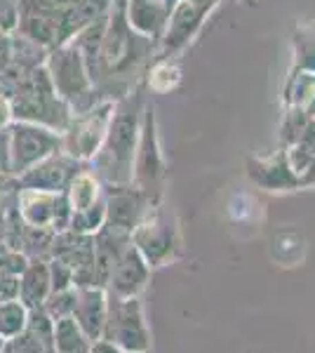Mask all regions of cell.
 <instances>
[{
  "label": "cell",
  "instance_id": "obj_1",
  "mask_svg": "<svg viewBox=\"0 0 315 353\" xmlns=\"http://www.w3.org/2000/svg\"><path fill=\"white\" fill-rule=\"evenodd\" d=\"M153 52H158V45L136 33L123 12L111 10L92 76V85L101 99L118 101L130 94Z\"/></svg>",
  "mask_w": 315,
  "mask_h": 353
},
{
  "label": "cell",
  "instance_id": "obj_2",
  "mask_svg": "<svg viewBox=\"0 0 315 353\" xmlns=\"http://www.w3.org/2000/svg\"><path fill=\"white\" fill-rule=\"evenodd\" d=\"M146 94L136 85L130 94L116 101L106 139L96 156L90 161V170L99 176L104 186H123L134 179V158L141 134V116H144Z\"/></svg>",
  "mask_w": 315,
  "mask_h": 353
},
{
  "label": "cell",
  "instance_id": "obj_3",
  "mask_svg": "<svg viewBox=\"0 0 315 353\" xmlns=\"http://www.w3.org/2000/svg\"><path fill=\"white\" fill-rule=\"evenodd\" d=\"M12 104L14 121L38 123L45 128H52L64 134L66 128L73 121L71 106L57 94L52 78L48 73V66H38L31 73H26L19 83L8 92Z\"/></svg>",
  "mask_w": 315,
  "mask_h": 353
},
{
  "label": "cell",
  "instance_id": "obj_4",
  "mask_svg": "<svg viewBox=\"0 0 315 353\" xmlns=\"http://www.w3.org/2000/svg\"><path fill=\"white\" fill-rule=\"evenodd\" d=\"M45 66H48L57 94L71 106L73 116H80V113L92 109L94 104L104 101L94 90L92 76H90V68L85 64L83 54L71 41L50 50Z\"/></svg>",
  "mask_w": 315,
  "mask_h": 353
},
{
  "label": "cell",
  "instance_id": "obj_5",
  "mask_svg": "<svg viewBox=\"0 0 315 353\" xmlns=\"http://www.w3.org/2000/svg\"><path fill=\"white\" fill-rule=\"evenodd\" d=\"M132 245L148 261L151 269L167 266L179 254V226L163 203L153 205L132 233Z\"/></svg>",
  "mask_w": 315,
  "mask_h": 353
},
{
  "label": "cell",
  "instance_id": "obj_6",
  "mask_svg": "<svg viewBox=\"0 0 315 353\" xmlns=\"http://www.w3.org/2000/svg\"><path fill=\"white\" fill-rule=\"evenodd\" d=\"M101 337L118 344L125 353L151 349V332L146 325L141 297H113V294H108L106 323Z\"/></svg>",
  "mask_w": 315,
  "mask_h": 353
},
{
  "label": "cell",
  "instance_id": "obj_7",
  "mask_svg": "<svg viewBox=\"0 0 315 353\" xmlns=\"http://www.w3.org/2000/svg\"><path fill=\"white\" fill-rule=\"evenodd\" d=\"M163 179H165V158L158 139L156 106L146 101L144 116H141V134L134 158V179L132 184L146 191L153 201H163Z\"/></svg>",
  "mask_w": 315,
  "mask_h": 353
},
{
  "label": "cell",
  "instance_id": "obj_8",
  "mask_svg": "<svg viewBox=\"0 0 315 353\" xmlns=\"http://www.w3.org/2000/svg\"><path fill=\"white\" fill-rule=\"evenodd\" d=\"M113 111H116V101L104 99L99 104H94L90 111L73 116L71 125L61 134L64 137L61 149L80 163H90L96 156V151L101 149V144H104Z\"/></svg>",
  "mask_w": 315,
  "mask_h": 353
},
{
  "label": "cell",
  "instance_id": "obj_9",
  "mask_svg": "<svg viewBox=\"0 0 315 353\" xmlns=\"http://www.w3.org/2000/svg\"><path fill=\"white\" fill-rule=\"evenodd\" d=\"M64 137L52 128L38 123L14 121L10 125V151H12V176L24 174L43 158L61 149Z\"/></svg>",
  "mask_w": 315,
  "mask_h": 353
},
{
  "label": "cell",
  "instance_id": "obj_10",
  "mask_svg": "<svg viewBox=\"0 0 315 353\" xmlns=\"http://www.w3.org/2000/svg\"><path fill=\"white\" fill-rule=\"evenodd\" d=\"M216 3L219 0H179L172 8L163 41L158 45V59H172L176 52H181L198 36Z\"/></svg>",
  "mask_w": 315,
  "mask_h": 353
},
{
  "label": "cell",
  "instance_id": "obj_11",
  "mask_svg": "<svg viewBox=\"0 0 315 353\" xmlns=\"http://www.w3.org/2000/svg\"><path fill=\"white\" fill-rule=\"evenodd\" d=\"M163 201H153L146 191H141L134 184L123 186H106V224L104 229L118 233L123 238H130L141 219L148 214L153 205Z\"/></svg>",
  "mask_w": 315,
  "mask_h": 353
},
{
  "label": "cell",
  "instance_id": "obj_12",
  "mask_svg": "<svg viewBox=\"0 0 315 353\" xmlns=\"http://www.w3.org/2000/svg\"><path fill=\"white\" fill-rule=\"evenodd\" d=\"M85 163L68 156L64 149H59L52 156L43 158L33 168H28L24 174L17 176V189H36L48 193H61L68 189L71 179Z\"/></svg>",
  "mask_w": 315,
  "mask_h": 353
},
{
  "label": "cell",
  "instance_id": "obj_13",
  "mask_svg": "<svg viewBox=\"0 0 315 353\" xmlns=\"http://www.w3.org/2000/svg\"><path fill=\"white\" fill-rule=\"evenodd\" d=\"M247 176L259 189L271 191V193L301 189V179H299V174L294 172V168H292L285 146L268 153V156H250Z\"/></svg>",
  "mask_w": 315,
  "mask_h": 353
},
{
  "label": "cell",
  "instance_id": "obj_14",
  "mask_svg": "<svg viewBox=\"0 0 315 353\" xmlns=\"http://www.w3.org/2000/svg\"><path fill=\"white\" fill-rule=\"evenodd\" d=\"M151 271L153 269L148 266V261L130 243L113 264L104 290L113 297H141V292L151 281Z\"/></svg>",
  "mask_w": 315,
  "mask_h": 353
},
{
  "label": "cell",
  "instance_id": "obj_15",
  "mask_svg": "<svg viewBox=\"0 0 315 353\" xmlns=\"http://www.w3.org/2000/svg\"><path fill=\"white\" fill-rule=\"evenodd\" d=\"M170 12L172 10L165 0H128V8H125L123 14L136 33L160 45Z\"/></svg>",
  "mask_w": 315,
  "mask_h": 353
},
{
  "label": "cell",
  "instance_id": "obj_16",
  "mask_svg": "<svg viewBox=\"0 0 315 353\" xmlns=\"http://www.w3.org/2000/svg\"><path fill=\"white\" fill-rule=\"evenodd\" d=\"M106 309H108V294L104 288L88 285L78 288L76 309H73V318L90 339H99L104 332L106 323Z\"/></svg>",
  "mask_w": 315,
  "mask_h": 353
},
{
  "label": "cell",
  "instance_id": "obj_17",
  "mask_svg": "<svg viewBox=\"0 0 315 353\" xmlns=\"http://www.w3.org/2000/svg\"><path fill=\"white\" fill-rule=\"evenodd\" d=\"M111 10H113V0H73L64 12H61L59 43L57 45L73 41L85 26H90L92 21L101 19V17L111 14Z\"/></svg>",
  "mask_w": 315,
  "mask_h": 353
},
{
  "label": "cell",
  "instance_id": "obj_18",
  "mask_svg": "<svg viewBox=\"0 0 315 353\" xmlns=\"http://www.w3.org/2000/svg\"><path fill=\"white\" fill-rule=\"evenodd\" d=\"M50 292H52V281H50L48 259H31L19 276V292H17V297L24 301L28 311H33L43 309Z\"/></svg>",
  "mask_w": 315,
  "mask_h": 353
},
{
  "label": "cell",
  "instance_id": "obj_19",
  "mask_svg": "<svg viewBox=\"0 0 315 353\" xmlns=\"http://www.w3.org/2000/svg\"><path fill=\"white\" fill-rule=\"evenodd\" d=\"M54 196L57 193L36 191V189H17L14 205L21 221L26 226H40V229H52L54 214Z\"/></svg>",
  "mask_w": 315,
  "mask_h": 353
},
{
  "label": "cell",
  "instance_id": "obj_20",
  "mask_svg": "<svg viewBox=\"0 0 315 353\" xmlns=\"http://www.w3.org/2000/svg\"><path fill=\"white\" fill-rule=\"evenodd\" d=\"M104 193H106V186L101 184L99 176L90 170L88 163L78 170L66 189V196H68V201H71L73 212H80V210L94 205L99 198H104Z\"/></svg>",
  "mask_w": 315,
  "mask_h": 353
},
{
  "label": "cell",
  "instance_id": "obj_21",
  "mask_svg": "<svg viewBox=\"0 0 315 353\" xmlns=\"http://www.w3.org/2000/svg\"><path fill=\"white\" fill-rule=\"evenodd\" d=\"M92 339L80 330L73 316L54 321L52 334V353H90Z\"/></svg>",
  "mask_w": 315,
  "mask_h": 353
},
{
  "label": "cell",
  "instance_id": "obj_22",
  "mask_svg": "<svg viewBox=\"0 0 315 353\" xmlns=\"http://www.w3.org/2000/svg\"><path fill=\"white\" fill-rule=\"evenodd\" d=\"M28 323V309L19 297L0 301V337L5 341L17 337L26 330Z\"/></svg>",
  "mask_w": 315,
  "mask_h": 353
},
{
  "label": "cell",
  "instance_id": "obj_23",
  "mask_svg": "<svg viewBox=\"0 0 315 353\" xmlns=\"http://www.w3.org/2000/svg\"><path fill=\"white\" fill-rule=\"evenodd\" d=\"M104 224H106V193H104V198H99L94 205L80 210V212H73L71 229L68 231L83 233V236H94Z\"/></svg>",
  "mask_w": 315,
  "mask_h": 353
},
{
  "label": "cell",
  "instance_id": "obj_24",
  "mask_svg": "<svg viewBox=\"0 0 315 353\" xmlns=\"http://www.w3.org/2000/svg\"><path fill=\"white\" fill-rule=\"evenodd\" d=\"M294 68L315 73V28L303 26L294 31Z\"/></svg>",
  "mask_w": 315,
  "mask_h": 353
},
{
  "label": "cell",
  "instance_id": "obj_25",
  "mask_svg": "<svg viewBox=\"0 0 315 353\" xmlns=\"http://www.w3.org/2000/svg\"><path fill=\"white\" fill-rule=\"evenodd\" d=\"M179 68L172 64V59H158L156 64L148 68L146 73V83L151 90H156V92H167V90L174 88L176 83H179Z\"/></svg>",
  "mask_w": 315,
  "mask_h": 353
},
{
  "label": "cell",
  "instance_id": "obj_26",
  "mask_svg": "<svg viewBox=\"0 0 315 353\" xmlns=\"http://www.w3.org/2000/svg\"><path fill=\"white\" fill-rule=\"evenodd\" d=\"M76 299H78V288H68V290H61V292H50V297L45 299L43 309L52 321H59V318L73 316Z\"/></svg>",
  "mask_w": 315,
  "mask_h": 353
},
{
  "label": "cell",
  "instance_id": "obj_27",
  "mask_svg": "<svg viewBox=\"0 0 315 353\" xmlns=\"http://www.w3.org/2000/svg\"><path fill=\"white\" fill-rule=\"evenodd\" d=\"M5 351L8 353H52L50 346L45 344L43 339H38L31 330H24V332H19L17 337L8 339Z\"/></svg>",
  "mask_w": 315,
  "mask_h": 353
},
{
  "label": "cell",
  "instance_id": "obj_28",
  "mask_svg": "<svg viewBox=\"0 0 315 353\" xmlns=\"http://www.w3.org/2000/svg\"><path fill=\"white\" fill-rule=\"evenodd\" d=\"M48 266H50V281H52V292H61V290L76 288V281H73V269L66 264L64 259L50 257Z\"/></svg>",
  "mask_w": 315,
  "mask_h": 353
},
{
  "label": "cell",
  "instance_id": "obj_29",
  "mask_svg": "<svg viewBox=\"0 0 315 353\" xmlns=\"http://www.w3.org/2000/svg\"><path fill=\"white\" fill-rule=\"evenodd\" d=\"M0 172L12 176V151H10V128L0 130Z\"/></svg>",
  "mask_w": 315,
  "mask_h": 353
},
{
  "label": "cell",
  "instance_id": "obj_30",
  "mask_svg": "<svg viewBox=\"0 0 315 353\" xmlns=\"http://www.w3.org/2000/svg\"><path fill=\"white\" fill-rule=\"evenodd\" d=\"M12 64V31L0 28V73L8 71Z\"/></svg>",
  "mask_w": 315,
  "mask_h": 353
},
{
  "label": "cell",
  "instance_id": "obj_31",
  "mask_svg": "<svg viewBox=\"0 0 315 353\" xmlns=\"http://www.w3.org/2000/svg\"><path fill=\"white\" fill-rule=\"evenodd\" d=\"M17 3H19V0H0V28L14 31V26H17Z\"/></svg>",
  "mask_w": 315,
  "mask_h": 353
},
{
  "label": "cell",
  "instance_id": "obj_32",
  "mask_svg": "<svg viewBox=\"0 0 315 353\" xmlns=\"http://www.w3.org/2000/svg\"><path fill=\"white\" fill-rule=\"evenodd\" d=\"M12 123H14V113H12V104H10V97L0 92V130L10 128Z\"/></svg>",
  "mask_w": 315,
  "mask_h": 353
},
{
  "label": "cell",
  "instance_id": "obj_33",
  "mask_svg": "<svg viewBox=\"0 0 315 353\" xmlns=\"http://www.w3.org/2000/svg\"><path fill=\"white\" fill-rule=\"evenodd\" d=\"M90 353H125V351L120 349L118 344H113V341L99 337V339L92 341V349H90Z\"/></svg>",
  "mask_w": 315,
  "mask_h": 353
},
{
  "label": "cell",
  "instance_id": "obj_34",
  "mask_svg": "<svg viewBox=\"0 0 315 353\" xmlns=\"http://www.w3.org/2000/svg\"><path fill=\"white\" fill-rule=\"evenodd\" d=\"M125 8H128V0H113V10L116 12H125Z\"/></svg>",
  "mask_w": 315,
  "mask_h": 353
},
{
  "label": "cell",
  "instance_id": "obj_35",
  "mask_svg": "<svg viewBox=\"0 0 315 353\" xmlns=\"http://www.w3.org/2000/svg\"><path fill=\"white\" fill-rule=\"evenodd\" d=\"M5 344H8V341H5L3 337H0V353H5Z\"/></svg>",
  "mask_w": 315,
  "mask_h": 353
},
{
  "label": "cell",
  "instance_id": "obj_36",
  "mask_svg": "<svg viewBox=\"0 0 315 353\" xmlns=\"http://www.w3.org/2000/svg\"><path fill=\"white\" fill-rule=\"evenodd\" d=\"M165 3H167V5H170V10H172V8H174L176 3H179V0H165Z\"/></svg>",
  "mask_w": 315,
  "mask_h": 353
},
{
  "label": "cell",
  "instance_id": "obj_37",
  "mask_svg": "<svg viewBox=\"0 0 315 353\" xmlns=\"http://www.w3.org/2000/svg\"><path fill=\"white\" fill-rule=\"evenodd\" d=\"M139 353H151V349H148V351H139Z\"/></svg>",
  "mask_w": 315,
  "mask_h": 353
},
{
  "label": "cell",
  "instance_id": "obj_38",
  "mask_svg": "<svg viewBox=\"0 0 315 353\" xmlns=\"http://www.w3.org/2000/svg\"><path fill=\"white\" fill-rule=\"evenodd\" d=\"M5 353H8V351H5Z\"/></svg>",
  "mask_w": 315,
  "mask_h": 353
}]
</instances>
